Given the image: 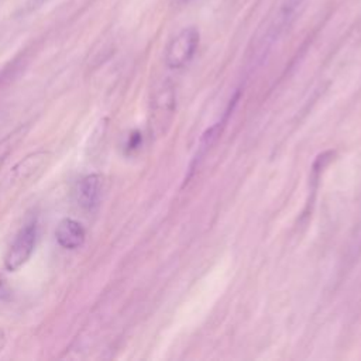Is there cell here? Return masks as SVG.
Instances as JSON below:
<instances>
[{
	"instance_id": "6da1fadb",
	"label": "cell",
	"mask_w": 361,
	"mask_h": 361,
	"mask_svg": "<svg viewBox=\"0 0 361 361\" xmlns=\"http://www.w3.org/2000/svg\"><path fill=\"white\" fill-rule=\"evenodd\" d=\"M199 46V32L197 27L180 30L166 46L165 63L171 70L184 68L194 58Z\"/></svg>"
},
{
	"instance_id": "5b68a950",
	"label": "cell",
	"mask_w": 361,
	"mask_h": 361,
	"mask_svg": "<svg viewBox=\"0 0 361 361\" xmlns=\"http://www.w3.org/2000/svg\"><path fill=\"white\" fill-rule=\"evenodd\" d=\"M27 133V126H22L16 129L13 133L6 136L2 141H0V165L5 162L8 155L16 148V145L26 137Z\"/></svg>"
},
{
	"instance_id": "7a4b0ae2",
	"label": "cell",
	"mask_w": 361,
	"mask_h": 361,
	"mask_svg": "<svg viewBox=\"0 0 361 361\" xmlns=\"http://www.w3.org/2000/svg\"><path fill=\"white\" fill-rule=\"evenodd\" d=\"M37 222L32 221L22 228L5 256V268L11 273L20 270L32 257L37 242Z\"/></svg>"
},
{
	"instance_id": "ba28073f",
	"label": "cell",
	"mask_w": 361,
	"mask_h": 361,
	"mask_svg": "<svg viewBox=\"0 0 361 361\" xmlns=\"http://www.w3.org/2000/svg\"><path fill=\"white\" fill-rule=\"evenodd\" d=\"M176 2H178L179 5H184V4H188L190 0H176Z\"/></svg>"
},
{
	"instance_id": "52a82bcc",
	"label": "cell",
	"mask_w": 361,
	"mask_h": 361,
	"mask_svg": "<svg viewBox=\"0 0 361 361\" xmlns=\"http://www.w3.org/2000/svg\"><path fill=\"white\" fill-rule=\"evenodd\" d=\"M47 2H50V0H36V5H37V8H39V6H43V5L47 4Z\"/></svg>"
},
{
	"instance_id": "8992f818",
	"label": "cell",
	"mask_w": 361,
	"mask_h": 361,
	"mask_svg": "<svg viewBox=\"0 0 361 361\" xmlns=\"http://www.w3.org/2000/svg\"><path fill=\"white\" fill-rule=\"evenodd\" d=\"M8 295V289H6V282L4 280V277L0 275V299L5 298Z\"/></svg>"
},
{
	"instance_id": "3957f363",
	"label": "cell",
	"mask_w": 361,
	"mask_h": 361,
	"mask_svg": "<svg viewBox=\"0 0 361 361\" xmlns=\"http://www.w3.org/2000/svg\"><path fill=\"white\" fill-rule=\"evenodd\" d=\"M102 194V176L98 173L86 175L77 187L78 205L85 211H93L99 205Z\"/></svg>"
},
{
	"instance_id": "277c9868",
	"label": "cell",
	"mask_w": 361,
	"mask_h": 361,
	"mask_svg": "<svg viewBox=\"0 0 361 361\" xmlns=\"http://www.w3.org/2000/svg\"><path fill=\"white\" fill-rule=\"evenodd\" d=\"M57 242L67 250L79 249L85 242V229L74 219H64L60 222L55 230Z\"/></svg>"
}]
</instances>
